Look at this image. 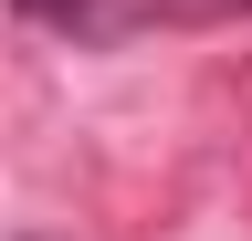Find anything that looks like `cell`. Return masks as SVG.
Wrapping results in <instances>:
<instances>
[{
  "instance_id": "1",
  "label": "cell",
  "mask_w": 252,
  "mask_h": 241,
  "mask_svg": "<svg viewBox=\"0 0 252 241\" xmlns=\"http://www.w3.org/2000/svg\"><path fill=\"white\" fill-rule=\"evenodd\" d=\"M11 11L32 21V32H63L74 53H105L137 32V0H11Z\"/></svg>"
},
{
  "instance_id": "2",
  "label": "cell",
  "mask_w": 252,
  "mask_h": 241,
  "mask_svg": "<svg viewBox=\"0 0 252 241\" xmlns=\"http://www.w3.org/2000/svg\"><path fill=\"white\" fill-rule=\"evenodd\" d=\"M147 21H252V0H137V32Z\"/></svg>"
},
{
  "instance_id": "3",
  "label": "cell",
  "mask_w": 252,
  "mask_h": 241,
  "mask_svg": "<svg viewBox=\"0 0 252 241\" xmlns=\"http://www.w3.org/2000/svg\"><path fill=\"white\" fill-rule=\"evenodd\" d=\"M0 241H63V231H0Z\"/></svg>"
}]
</instances>
